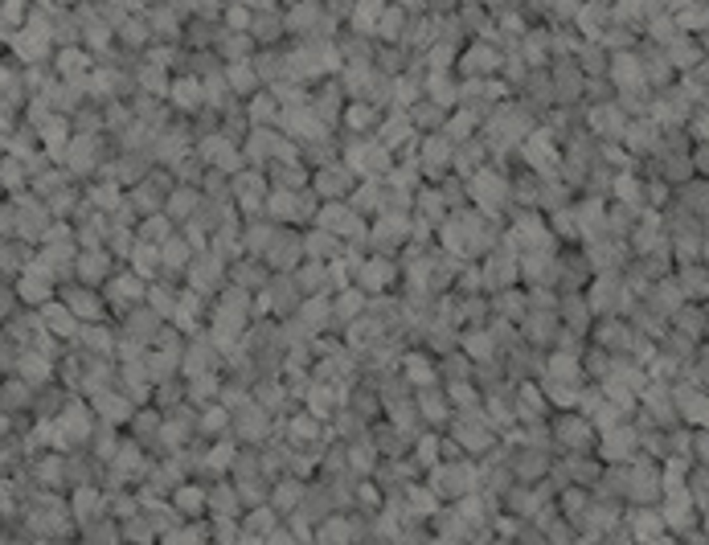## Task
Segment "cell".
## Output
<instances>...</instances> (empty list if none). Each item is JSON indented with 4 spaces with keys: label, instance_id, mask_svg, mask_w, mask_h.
<instances>
[{
    "label": "cell",
    "instance_id": "6da1fadb",
    "mask_svg": "<svg viewBox=\"0 0 709 545\" xmlns=\"http://www.w3.org/2000/svg\"><path fill=\"white\" fill-rule=\"evenodd\" d=\"M427 476H430L427 484L435 488L439 500H460V496L480 488V468L468 463V455L463 459H439L435 468H427Z\"/></svg>",
    "mask_w": 709,
    "mask_h": 545
},
{
    "label": "cell",
    "instance_id": "7a4b0ae2",
    "mask_svg": "<svg viewBox=\"0 0 709 545\" xmlns=\"http://www.w3.org/2000/svg\"><path fill=\"white\" fill-rule=\"evenodd\" d=\"M550 430H553V455H574V451H594L599 435H594V422L582 410L570 414H550Z\"/></svg>",
    "mask_w": 709,
    "mask_h": 545
},
{
    "label": "cell",
    "instance_id": "3957f363",
    "mask_svg": "<svg viewBox=\"0 0 709 545\" xmlns=\"http://www.w3.org/2000/svg\"><path fill=\"white\" fill-rule=\"evenodd\" d=\"M468 197L476 201V209L501 214V209L512 201V181H509V173H501L496 165L476 168V173L468 177Z\"/></svg>",
    "mask_w": 709,
    "mask_h": 545
},
{
    "label": "cell",
    "instance_id": "277c9868",
    "mask_svg": "<svg viewBox=\"0 0 709 545\" xmlns=\"http://www.w3.org/2000/svg\"><path fill=\"white\" fill-rule=\"evenodd\" d=\"M275 422H279V419H275L271 410H263L255 398H247L242 406H234V410H230V435L238 439V443L263 447L267 439L275 435Z\"/></svg>",
    "mask_w": 709,
    "mask_h": 545
},
{
    "label": "cell",
    "instance_id": "5b68a950",
    "mask_svg": "<svg viewBox=\"0 0 709 545\" xmlns=\"http://www.w3.org/2000/svg\"><path fill=\"white\" fill-rule=\"evenodd\" d=\"M480 275H484V291H504V288H517L521 283V250H512L509 242L492 247L484 258H480Z\"/></svg>",
    "mask_w": 709,
    "mask_h": 545
},
{
    "label": "cell",
    "instance_id": "8992f818",
    "mask_svg": "<svg viewBox=\"0 0 709 545\" xmlns=\"http://www.w3.org/2000/svg\"><path fill=\"white\" fill-rule=\"evenodd\" d=\"M635 451H640V430H635L632 419H623V422H615V427L599 430L594 455H599L603 463H627V459H635Z\"/></svg>",
    "mask_w": 709,
    "mask_h": 545
},
{
    "label": "cell",
    "instance_id": "52a82bcc",
    "mask_svg": "<svg viewBox=\"0 0 709 545\" xmlns=\"http://www.w3.org/2000/svg\"><path fill=\"white\" fill-rule=\"evenodd\" d=\"M263 258H267V267H271V271H296V267L304 263V230H299V226H291V222L275 226L271 247H267Z\"/></svg>",
    "mask_w": 709,
    "mask_h": 545
},
{
    "label": "cell",
    "instance_id": "ba28073f",
    "mask_svg": "<svg viewBox=\"0 0 709 545\" xmlns=\"http://www.w3.org/2000/svg\"><path fill=\"white\" fill-rule=\"evenodd\" d=\"M419 168L427 181H443L447 173H455V144L443 132H427L419 140Z\"/></svg>",
    "mask_w": 709,
    "mask_h": 545
},
{
    "label": "cell",
    "instance_id": "9c48e42d",
    "mask_svg": "<svg viewBox=\"0 0 709 545\" xmlns=\"http://www.w3.org/2000/svg\"><path fill=\"white\" fill-rule=\"evenodd\" d=\"M414 402H419L422 427H427V430H447L455 406H451V394H447L443 381H439V386H427V389H414Z\"/></svg>",
    "mask_w": 709,
    "mask_h": 545
},
{
    "label": "cell",
    "instance_id": "30bf717a",
    "mask_svg": "<svg viewBox=\"0 0 709 545\" xmlns=\"http://www.w3.org/2000/svg\"><path fill=\"white\" fill-rule=\"evenodd\" d=\"M312 189L320 193L324 201H337V197H349L357 189V173L345 165V160H332L324 168H312Z\"/></svg>",
    "mask_w": 709,
    "mask_h": 545
},
{
    "label": "cell",
    "instance_id": "8fae6325",
    "mask_svg": "<svg viewBox=\"0 0 709 545\" xmlns=\"http://www.w3.org/2000/svg\"><path fill=\"white\" fill-rule=\"evenodd\" d=\"M562 332L558 308H529V316L521 320V337L537 348H553V337Z\"/></svg>",
    "mask_w": 709,
    "mask_h": 545
},
{
    "label": "cell",
    "instance_id": "7c38bea8",
    "mask_svg": "<svg viewBox=\"0 0 709 545\" xmlns=\"http://www.w3.org/2000/svg\"><path fill=\"white\" fill-rule=\"evenodd\" d=\"M279 144H283V132L279 127H250V136L242 140V156H247L250 168H267L275 156H279Z\"/></svg>",
    "mask_w": 709,
    "mask_h": 545
},
{
    "label": "cell",
    "instance_id": "4fadbf2b",
    "mask_svg": "<svg viewBox=\"0 0 709 545\" xmlns=\"http://www.w3.org/2000/svg\"><path fill=\"white\" fill-rule=\"evenodd\" d=\"M91 402V410H95V419H103V422H116V427H127L132 422V414H136V402L124 394L119 386H111V389H99V394H91L86 398Z\"/></svg>",
    "mask_w": 709,
    "mask_h": 545
},
{
    "label": "cell",
    "instance_id": "5bb4252c",
    "mask_svg": "<svg viewBox=\"0 0 709 545\" xmlns=\"http://www.w3.org/2000/svg\"><path fill=\"white\" fill-rule=\"evenodd\" d=\"M365 304H370V296H365L357 283H349V288H340L337 296H332V324L329 332H337V337H345V328L357 320V316L365 312Z\"/></svg>",
    "mask_w": 709,
    "mask_h": 545
},
{
    "label": "cell",
    "instance_id": "9a60e30c",
    "mask_svg": "<svg viewBox=\"0 0 709 545\" xmlns=\"http://www.w3.org/2000/svg\"><path fill=\"white\" fill-rule=\"evenodd\" d=\"M558 316H562V324H566V328L591 337L594 308H591V299H586V291H558Z\"/></svg>",
    "mask_w": 709,
    "mask_h": 545
},
{
    "label": "cell",
    "instance_id": "2e32d148",
    "mask_svg": "<svg viewBox=\"0 0 709 545\" xmlns=\"http://www.w3.org/2000/svg\"><path fill=\"white\" fill-rule=\"evenodd\" d=\"M381 124V107L370 99H349L345 103V116H340V132L349 136H373Z\"/></svg>",
    "mask_w": 709,
    "mask_h": 545
},
{
    "label": "cell",
    "instance_id": "e0dca14e",
    "mask_svg": "<svg viewBox=\"0 0 709 545\" xmlns=\"http://www.w3.org/2000/svg\"><path fill=\"white\" fill-rule=\"evenodd\" d=\"M271 279H275V271L267 267V258H258V255H242L230 263V283H238V288H247V291H267Z\"/></svg>",
    "mask_w": 709,
    "mask_h": 545
},
{
    "label": "cell",
    "instance_id": "ac0fdd59",
    "mask_svg": "<svg viewBox=\"0 0 709 545\" xmlns=\"http://www.w3.org/2000/svg\"><path fill=\"white\" fill-rule=\"evenodd\" d=\"M168 103H173L181 116H193L198 107H206V83L198 75H173L168 86Z\"/></svg>",
    "mask_w": 709,
    "mask_h": 545
},
{
    "label": "cell",
    "instance_id": "d6986e66",
    "mask_svg": "<svg viewBox=\"0 0 709 545\" xmlns=\"http://www.w3.org/2000/svg\"><path fill=\"white\" fill-rule=\"evenodd\" d=\"M37 312H42V324H46V328H50L58 340H75L78 328H83V320H78V316L70 312L66 299H58V296H54L50 304H42Z\"/></svg>",
    "mask_w": 709,
    "mask_h": 545
},
{
    "label": "cell",
    "instance_id": "ffe728a7",
    "mask_svg": "<svg viewBox=\"0 0 709 545\" xmlns=\"http://www.w3.org/2000/svg\"><path fill=\"white\" fill-rule=\"evenodd\" d=\"M345 255V238H337L324 226H308L304 230V258H316V263H332V258Z\"/></svg>",
    "mask_w": 709,
    "mask_h": 545
},
{
    "label": "cell",
    "instance_id": "44dd1931",
    "mask_svg": "<svg viewBox=\"0 0 709 545\" xmlns=\"http://www.w3.org/2000/svg\"><path fill=\"white\" fill-rule=\"evenodd\" d=\"M664 54H668V62H673L676 70H697L701 62H705V42H697V34H676L673 42L664 45Z\"/></svg>",
    "mask_w": 709,
    "mask_h": 545
},
{
    "label": "cell",
    "instance_id": "7402d4cb",
    "mask_svg": "<svg viewBox=\"0 0 709 545\" xmlns=\"http://www.w3.org/2000/svg\"><path fill=\"white\" fill-rule=\"evenodd\" d=\"M673 279L681 283L684 299H697V304H705V299H709V263H701V258H689V263H681Z\"/></svg>",
    "mask_w": 709,
    "mask_h": 545
},
{
    "label": "cell",
    "instance_id": "603a6c76",
    "mask_svg": "<svg viewBox=\"0 0 709 545\" xmlns=\"http://www.w3.org/2000/svg\"><path fill=\"white\" fill-rule=\"evenodd\" d=\"M406 116H410V124L419 127L422 136L427 132H443V124H447V116H451V107H443V103H435V99H427L422 95L414 107H406Z\"/></svg>",
    "mask_w": 709,
    "mask_h": 545
},
{
    "label": "cell",
    "instance_id": "cb8c5ba5",
    "mask_svg": "<svg viewBox=\"0 0 709 545\" xmlns=\"http://www.w3.org/2000/svg\"><path fill=\"white\" fill-rule=\"evenodd\" d=\"M214 50L222 54V62H247V58H255L258 42L250 37V29H226V34L218 37Z\"/></svg>",
    "mask_w": 709,
    "mask_h": 545
},
{
    "label": "cell",
    "instance_id": "d4e9b609",
    "mask_svg": "<svg viewBox=\"0 0 709 545\" xmlns=\"http://www.w3.org/2000/svg\"><path fill=\"white\" fill-rule=\"evenodd\" d=\"M226 83H230V95L238 99H250L255 91H263V78H258L255 62H226Z\"/></svg>",
    "mask_w": 709,
    "mask_h": 545
},
{
    "label": "cell",
    "instance_id": "484cf974",
    "mask_svg": "<svg viewBox=\"0 0 709 545\" xmlns=\"http://www.w3.org/2000/svg\"><path fill=\"white\" fill-rule=\"evenodd\" d=\"M91 66H95V58L83 45H66V50L54 54V75L58 78H83V75H91Z\"/></svg>",
    "mask_w": 709,
    "mask_h": 545
},
{
    "label": "cell",
    "instance_id": "4316f807",
    "mask_svg": "<svg viewBox=\"0 0 709 545\" xmlns=\"http://www.w3.org/2000/svg\"><path fill=\"white\" fill-rule=\"evenodd\" d=\"M198 201H201L198 185H181V181H177V189L168 193V201H165V214L173 217L177 226H185L193 214H198Z\"/></svg>",
    "mask_w": 709,
    "mask_h": 545
},
{
    "label": "cell",
    "instance_id": "83f0119b",
    "mask_svg": "<svg viewBox=\"0 0 709 545\" xmlns=\"http://www.w3.org/2000/svg\"><path fill=\"white\" fill-rule=\"evenodd\" d=\"M435 361H439V381H443V386H455V381H471V373H476V361H471V357L463 353L460 345H455L451 353L435 357Z\"/></svg>",
    "mask_w": 709,
    "mask_h": 545
},
{
    "label": "cell",
    "instance_id": "f1b7e54d",
    "mask_svg": "<svg viewBox=\"0 0 709 545\" xmlns=\"http://www.w3.org/2000/svg\"><path fill=\"white\" fill-rule=\"evenodd\" d=\"M250 37L258 45H275L279 37H288V25H283L279 9H255V21H250Z\"/></svg>",
    "mask_w": 709,
    "mask_h": 545
},
{
    "label": "cell",
    "instance_id": "f546056e",
    "mask_svg": "<svg viewBox=\"0 0 709 545\" xmlns=\"http://www.w3.org/2000/svg\"><path fill=\"white\" fill-rule=\"evenodd\" d=\"M279 111H283V103L275 99L267 86L247 99V116H250V124H258V127H275L279 124Z\"/></svg>",
    "mask_w": 709,
    "mask_h": 545
},
{
    "label": "cell",
    "instance_id": "4dcf8cb0",
    "mask_svg": "<svg viewBox=\"0 0 709 545\" xmlns=\"http://www.w3.org/2000/svg\"><path fill=\"white\" fill-rule=\"evenodd\" d=\"M640 206H632V201H619L615 206H607V234H615V238H632V230L640 226Z\"/></svg>",
    "mask_w": 709,
    "mask_h": 545
},
{
    "label": "cell",
    "instance_id": "1f68e13d",
    "mask_svg": "<svg viewBox=\"0 0 709 545\" xmlns=\"http://www.w3.org/2000/svg\"><path fill=\"white\" fill-rule=\"evenodd\" d=\"M238 520H242V537H258V541H263L283 517L271 509V504H255V509H247Z\"/></svg>",
    "mask_w": 709,
    "mask_h": 545
},
{
    "label": "cell",
    "instance_id": "d6a6232c",
    "mask_svg": "<svg viewBox=\"0 0 709 545\" xmlns=\"http://www.w3.org/2000/svg\"><path fill=\"white\" fill-rule=\"evenodd\" d=\"M127 267L132 271H140L144 279H157L160 275V267H165V258H160V247L157 242H136V250H132V258H127Z\"/></svg>",
    "mask_w": 709,
    "mask_h": 545
},
{
    "label": "cell",
    "instance_id": "836d02e7",
    "mask_svg": "<svg viewBox=\"0 0 709 545\" xmlns=\"http://www.w3.org/2000/svg\"><path fill=\"white\" fill-rule=\"evenodd\" d=\"M193 242L185 238L181 230L177 234H168L165 242H160V258H165V267H173V271H185V267H189V258H193Z\"/></svg>",
    "mask_w": 709,
    "mask_h": 545
},
{
    "label": "cell",
    "instance_id": "e575fe53",
    "mask_svg": "<svg viewBox=\"0 0 709 545\" xmlns=\"http://www.w3.org/2000/svg\"><path fill=\"white\" fill-rule=\"evenodd\" d=\"M168 234H177V222L165 214V209H160V214L140 217V226H136V238H140V242H157V247L168 238Z\"/></svg>",
    "mask_w": 709,
    "mask_h": 545
},
{
    "label": "cell",
    "instance_id": "d590c367",
    "mask_svg": "<svg viewBox=\"0 0 709 545\" xmlns=\"http://www.w3.org/2000/svg\"><path fill=\"white\" fill-rule=\"evenodd\" d=\"M545 217H550V230H553V238H558V242H578V238H582L574 206H558V209H550Z\"/></svg>",
    "mask_w": 709,
    "mask_h": 545
},
{
    "label": "cell",
    "instance_id": "8d00e7d4",
    "mask_svg": "<svg viewBox=\"0 0 709 545\" xmlns=\"http://www.w3.org/2000/svg\"><path fill=\"white\" fill-rule=\"evenodd\" d=\"M406 17H410V13H406V9H398L394 0H390V5H386V13H381V21H378V29H373V37H378V42H402Z\"/></svg>",
    "mask_w": 709,
    "mask_h": 545
},
{
    "label": "cell",
    "instance_id": "74e56055",
    "mask_svg": "<svg viewBox=\"0 0 709 545\" xmlns=\"http://www.w3.org/2000/svg\"><path fill=\"white\" fill-rule=\"evenodd\" d=\"M381 13H386V0H357L349 25L361 29V34H373V29H378V21H381Z\"/></svg>",
    "mask_w": 709,
    "mask_h": 545
},
{
    "label": "cell",
    "instance_id": "f35d334b",
    "mask_svg": "<svg viewBox=\"0 0 709 545\" xmlns=\"http://www.w3.org/2000/svg\"><path fill=\"white\" fill-rule=\"evenodd\" d=\"M611 189H615V197H619V201H632V206H640V209H643V181H640V177H632V173H615V185H611Z\"/></svg>",
    "mask_w": 709,
    "mask_h": 545
},
{
    "label": "cell",
    "instance_id": "ab89813d",
    "mask_svg": "<svg viewBox=\"0 0 709 545\" xmlns=\"http://www.w3.org/2000/svg\"><path fill=\"white\" fill-rule=\"evenodd\" d=\"M21 308V291H17V279H0V324L9 320L13 312Z\"/></svg>",
    "mask_w": 709,
    "mask_h": 545
},
{
    "label": "cell",
    "instance_id": "60d3db41",
    "mask_svg": "<svg viewBox=\"0 0 709 545\" xmlns=\"http://www.w3.org/2000/svg\"><path fill=\"white\" fill-rule=\"evenodd\" d=\"M0 238H17V197H0Z\"/></svg>",
    "mask_w": 709,
    "mask_h": 545
},
{
    "label": "cell",
    "instance_id": "b9f144b4",
    "mask_svg": "<svg viewBox=\"0 0 709 545\" xmlns=\"http://www.w3.org/2000/svg\"><path fill=\"white\" fill-rule=\"evenodd\" d=\"M693 459H697V463H709V427H697V430H693Z\"/></svg>",
    "mask_w": 709,
    "mask_h": 545
},
{
    "label": "cell",
    "instance_id": "7bdbcfd3",
    "mask_svg": "<svg viewBox=\"0 0 709 545\" xmlns=\"http://www.w3.org/2000/svg\"><path fill=\"white\" fill-rule=\"evenodd\" d=\"M693 168H697V173L709 181V140H701L697 148H693Z\"/></svg>",
    "mask_w": 709,
    "mask_h": 545
},
{
    "label": "cell",
    "instance_id": "ee69618b",
    "mask_svg": "<svg viewBox=\"0 0 709 545\" xmlns=\"http://www.w3.org/2000/svg\"><path fill=\"white\" fill-rule=\"evenodd\" d=\"M427 5V13H435V17H443V13H455L460 9V0H422Z\"/></svg>",
    "mask_w": 709,
    "mask_h": 545
},
{
    "label": "cell",
    "instance_id": "f6af8a7d",
    "mask_svg": "<svg viewBox=\"0 0 709 545\" xmlns=\"http://www.w3.org/2000/svg\"><path fill=\"white\" fill-rule=\"evenodd\" d=\"M283 5H299V0H283Z\"/></svg>",
    "mask_w": 709,
    "mask_h": 545
},
{
    "label": "cell",
    "instance_id": "bcb514c9",
    "mask_svg": "<svg viewBox=\"0 0 709 545\" xmlns=\"http://www.w3.org/2000/svg\"><path fill=\"white\" fill-rule=\"evenodd\" d=\"M0 197H5V185H0Z\"/></svg>",
    "mask_w": 709,
    "mask_h": 545
}]
</instances>
